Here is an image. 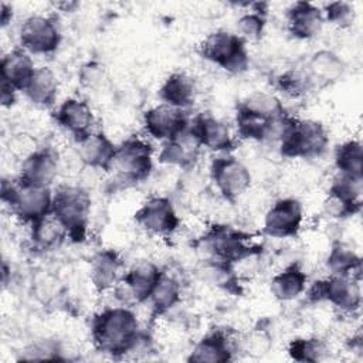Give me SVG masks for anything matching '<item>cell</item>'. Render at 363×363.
<instances>
[{
    "mask_svg": "<svg viewBox=\"0 0 363 363\" xmlns=\"http://www.w3.org/2000/svg\"><path fill=\"white\" fill-rule=\"evenodd\" d=\"M91 337L98 352L122 357L136 352L146 335L140 330L136 313L130 306H109L96 313L91 322Z\"/></svg>",
    "mask_w": 363,
    "mask_h": 363,
    "instance_id": "obj_1",
    "label": "cell"
},
{
    "mask_svg": "<svg viewBox=\"0 0 363 363\" xmlns=\"http://www.w3.org/2000/svg\"><path fill=\"white\" fill-rule=\"evenodd\" d=\"M278 150L286 159H316L329 146V133L323 123L315 119L289 116L279 138Z\"/></svg>",
    "mask_w": 363,
    "mask_h": 363,
    "instance_id": "obj_2",
    "label": "cell"
},
{
    "mask_svg": "<svg viewBox=\"0 0 363 363\" xmlns=\"http://www.w3.org/2000/svg\"><path fill=\"white\" fill-rule=\"evenodd\" d=\"M91 204V196L82 186L60 184L54 190L51 213L62 223L74 242H82L88 235Z\"/></svg>",
    "mask_w": 363,
    "mask_h": 363,
    "instance_id": "obj_3",
    "label": "cell"
},
{
    "mask_svg": "<svg viewBox=\"0 0 363 363\" xmlns=\"http://www.w3.org/2000/svg\"><path fill=\"white\" fill-rule=\"evenodd\" d=\"M54 191L51 187L31 186L16 179H1V201L24 224L31 225L51 213Z\"/></svg>",
    "mask_w": 363,
    "mask_h": 363,
    "instance_id": "obj_4",
    "label": "cell"
},
{
    "mask_svg": "<svg viewBox=\"0 0 363 363\" xmlns=\"http://www.w3.org/2000/svg\"><path fill=\"white\" fill-rule=\"evenodd\" d=\"M153 170V149L140 136H129L116 145V150L108 172L125 183L136 184L145 182Z\"/></svg>",
    "mask_w": 363,
    "mask_h": 363,
    "instance_id": "obj_5",
    "label": "cell"
},
{
    "mask_svg": "<svg viewBox=\"0 0 363 363\" xmlns=\"http://www.w3.org/2000/svg\"><path fill=\"white\" fill-rule=\"evenodd\" d=\"M200 55L230 74H241L250 65L247 43L227 30L210 33L199 47Z\"/></svg>",
    "mask_w": 363,
    "mask_h": 363,
    "instance_id": "obj_6",
    "label": "cell"
},
{
    "mask_svg": "<svg viewBox=\"0 0 363 363\" xmlns=\"http://www.w3.org/2000/svg\"><path fill=\"white\" fill-rule=\"evenodd\" d=\"M203 245L214 261L230 265L248 255L261 252L259 245L252 242L250 234L227 224L211 225L203 237Z\"/></svg>",
    "mask_w": 363,
    "mask_h": 363,
    "instance_id": "obj_7",
    "label": "cell"
},
{
    "mask_svg": "<svg viewBox=\"0 0 363 363\" xmlns=\"http://www.w3.org/2000/svg\"><path fill=\"white\" fill-rule=\"evenodd\" d=\"M305 292L311 303L328 302L345 313H353L362 305L360 279L353 277L329 275L315 281Z\"/></svg>",
    "mask_w": 363,
    "mask_h": 363,
    "instance_id": "obj_8",
    "label": "cell"
},
{
    "mask_svg": "<svg viewBox=\"0 0 363 363\" xmlns=\"http://www.w3.org/2000/svg\"><path fill=\"white\" fill-rule=\"evenodd\" d=\"M210 177L220 196L231 203L241 199L252 183L248 166L231 153H220L213 159Z\"/></svg>",
    "mask_w": 363,
    "mask_h": 363,
    "instance_id": "obj_9",
    "label": "cell"
},
{
    "mask_svg": "<svg viewBox=\"0 0 363 363\" xmlns=\"http://www.w3.org/2000/svg\"><path fill=\"white\" fill-rule=\"evenodd\" d=\"M162 272L163 269H160L152 261H138L123 272L122 278L112 291L115 292L121 305L132 306L147 302Z\"/></svg>",
    "mask_w": 363,
    "mask_h": 363,
    "instance_id": "obj_10",
    "label": "cell"
},
{
    "mask_svg": "<svg viewBox=\"0 0 363 363\" xmlns=\"http://www.w3.org/2000/svg\"><path fill=\"white\" fill-rule=\"evenodd\" d=\"M20 47L30 54L48 55L58 50L62 34L51 16L33 14L24 18L18 30Z\"/></svg>",
    "mask_w": 363,
    "mask_h": 363,
    "instance_id": "obj_11",
    "label": "cell"
},
{
    "mask_svg": "<svg viewBox=\"0 0 363 363\" xmlns=\"http://www.w3.org/2000/svg\"><path fill=\"white\" fill-rule=\"evenodd\" d=\"M136 225L150 235L169 237L180 227V217L166 196L149 197L135 213Z\"/></svg>",
    "mask_w": 363,
    "mask_h": 363,
    "instance_id": "obj_12",
    "label": "cell"
},
{
    "mask_svg": "<svg viewBox=\"0 0 363 363\" xmlns=\"http://www.w3.org/2000/svg\"><path fill=\"white\" fill-rule=\"evenodd\" d=\"M303 223V206L299 199L288 196L275 200L264 214L262 231L272 238L296 237Z\"/></svg>",
    "mask_w": 363,
    "mask_h": 363,
    "instance_id": "obj_13",
    "label": "cell"
},
{
    "mask_svg": "<svg viewBox=\"0 0 363 363\" xmlns=\"http://www.w3.org/2000/svg\"><path fill=\"white\" fill-rule=\"evenodd\" d=\"M190 116L186 109L160 102L143 113V128L149 136L159 142H166L187 129Z\"/></svg>",
    "mask_w": 363,
    "mask_h": 363,
    "instance_id": "obj_14",
    "label": "cell"
},
{
    "mask_svg": "<svg viewBox=\"0 0 363 363\" xmlns=\"http://www.w3.org/2000/svg\"><path fill=\"white\" fill-rule=\"evenodd\" d=\"M190 129L203 149H208L220 155L231 153L235 147V140L230 126L211 113L201 112L190 118Z\"/></svg>",
    "mask_w": 363,
    "mask_h": 363,
    "instance_id": "obj_15",
    "label": "cell"
},
{
    "mask_svg": "<svg viewBox=\"0 0 363 363\" xmlns=\"http://www.w3.org/2000/svg\"><path fill=\"white\" fill-rule=\"evenodd\" d=\"M60 173V155L52 146H41L27 156L20 166L17 179L40 187H51Z\"/></svg>",
    "mask_w": 363,
    "mask_h": 363,
    "instance_id": "obj_16",
    "label": "cell"
},
{
    "mask_svg": "<svg viewBox=\"0 0 363 363\" xmlns=\"http://www.w3.org/2000/svg\"><path fill=\"white\" fill-rule=\"evenodd\" d=\"M77 159L86 167L108 172L116 150V145L102 130H92L88 135L75 139Z\"/></svg>",
    "mask_w": 363,
    "mask_h": 363,
    "instance_id": "obj_17",
    "label": "cell"
},
{
    "mask_svg": "<svg viewBox=\"0 0 363 363\" xmlns=\"http://www.w3.org/2000/svg\"><path fill=\"white\" fill-rule=\"evenodd\" d=\"M201 145L190 129V123L187 129L174 136L170 140L162 143V149L157 155V160L163 164L179 167L183 170H190L196 166Z\"/></svg>",
    "mask_w": 363,
    "mask_h": 363,
    "instance_id": "obj_18",
    "label": "cell"
},
{
    "mask_svg": "<svg viewBox=\"0 0 363 363\" xmlns=\"http://www.w3.org/2000/svg\"><path fill=\"white\" fill-rule=\"evenodd\" d=\"M55 122L68 132L72 139H79L94 130L95 115L88 102L79 98H67L62 101L55 113Z\"/></svg>",
    "mask_w": 363,
    "mask_h": 363,
    "instance_id": "obj_19",
    "label": "cell"
},
{
    "mask_svg": "<svg viewBox=\"0 0 363 363\" xmlns=\"http://www.w3.org/2000/svg\"><path fill=\"white\" fill-rule=\"evenodd\" d=\"M286 30L298 40H311L316 37L323 24V13L316 4L309 1H295L285 11Z\"/></svg>",
    "mask_w": 363,
    "mask_h": 363,
    "instance_id": "obj_20",
    "label": "cell"
},
{
    "mask_svg": "<svg viewBox=\"0 0 363 363\" xmlns=\"http://www.w3.org/2000/svg\"><path fill=\"white\" fill-rule=\"evenodd\" d=\"M303 69L313 86H326L337 82L345 75L346 64L335 51L320 48L309 55Z\"/></svg>",
    "mask_w": 363,
    "mask_h": 363,
    "instance_id": "obj_21",
    "label": "cell"
},
{
    "mask_svg": "<svg viewBox=\"0 0 363 363\" xmlns=\"http://www.w3.org/2000/svg\"><path fill=\"white\" fill-rule=\"evenodd\" d=\"M123 272V261L121 255L111 248L98 251L89 264V278L98 292L113 289Z\"/></svg>",
    "mask_w": 363,
    "mask_h": 363,
    "instance_id": "obj_22",
    "label": "cell"
},
{
    "mask_svg": "<svg viewBox=\"0 0 363 363\" xmlns=\"http://www.w3.org/2000/svg\"><path fill=\"white\" fill-rule=\"evenodd\" d=\"M234 343L228 333L216 329L204 335L187 356L189 362L196 363H224L233 360Z\"/></svg>",
    "mask_w": 363,
    "mask_h": 363,
    "instance_id": "obj_23",
    "label": "cell"
},
{
    "mask_svg": "<svg viewBox=\"0 0 363 363\" xmlns=\"http://www.w3.org/2000/svg\"><path fill=\"white\" fill-rule=\"evenodd\" d=\"M35 68L37 67L34 65L30 52H27L21 47L13 48L1 57L0 78L1 81H6L11 86H14L17 91L23 92L26 85L31 79Z\"/></svg>",
    "mask_w": 363,
    "mask_h": 363,
    "instance_id": "obj_24",
    "label": "cell"
},
{
    "mask_svg": "<svg viewBox=\"0 0 363 363\" xmlns=\"http://www.w3.org/2000/svg\"><path fill=\"white\" fill-rule=\"evenodd\" d=\"M197 94L196 81L183 71L172 72L159 88V99L172 106L186 109L194 104Z\"/></svg>",
    "mask_w": 363,
    "mask_h": 363,
    "instance_id": "obj_25",
    "label": "cell"
},
{
    "mask_svg": "<svg viewBox=\"0 0 363 363\" xmlns=\"http://www.w3.org/2000/svg\"><path fill=\"white\" fill-rule=\"evenodd\" d=\"M308 288V275L298 262H292L277 272L269 282V291L277 301L289 302Z\"/></svg>",
    "mask_w": 363,
    "mask_h": 363,
    "instance_id": "obj_26",
    "label": "cell"
},
{
    "mask_svg": "<svg viewBox=\"0 0 363 363\" xmlns=\"http://www.w3.org/2000/svg\"><path fill=\"white\" fill-rule=\"evenodd\" d=\"M58 78L50 67H37L24 88V95L37 106H52L58 96Z\"/></svg>",
    "mask_w": 363,
    "mask_h": 363,
    "instance_id": "obj_27",
    "label": "cell"
},
{
    "mask_svg": "<svg viewBox=\"0 0 363 363\" xmlns=\"http://www.w3.org/2000/svg\"><path fill=\"white\" fill-rule=\"evenodd\" d=\"M30 227V240L34 248L50 251L61 247L68 238V233L62 223L52 214H47Z\"/></svg>",
    "mask_w": 363,
    "mask_h": 363,
    "instance_id": "obj_28",
    "label": "cell"
},
{
    "mask_svg": "<svg viewBox=\"0 0 363 363\" xmlns=\"http://www.w3.org/2000/svg\"><path fill=\"white\" fill-rule=\"evenodd\" d=\"M182 299V284L180 281L166 271L162 272L157 284L155 285L147 303L150 305L152 315L159 318L174 308Z\"/></svg>",
    "mask_w": 363,
    "mask_h": 363,
    "instance_id": "obj_29",
    "label": "cell"
},
{
    "mask_svg": "<svg viewBox=\"0 0 363 363\" xmlns=\"http://www.w3.org/2000/svg\"><path fill=\"white\" fill-rule=\"evenodd\" d=\"M325 262L329 275L353 277L360 279L362 258L350 245L342 241H336L332 244Z\"/></svg>",
    "mask_w": 363,
    "mask_h": 363,
    "instance_id": "obj_30",
    "label": "cell"
},
{
    "mask_svg": "<svg viewBox=\"0 0 363 363\" xmlns=\"http://www.w3.org/2000/svg\"><path fill=\"white\" fill-rule=\"evenodd\" d=\"M238 106L272 121L285 118L288 115L282 101L275 94L264 91H257L247 95L238 102Z\"/></svg>",
    "mask_w": 363,
    "mask_h": 363,
    "instance_id": "obj_31",
    "label": "cell"
},
{
    "mask_svg": "<svg viewBox=\"0 0 363 363\" xmlns=\"http://www.w3.org/2000/svg\"><path fill=\"white\" fill-rule=\"evenodd\" d=\"M333 162L337 173L363 177V147L360 140L350 139L335 149Z\"/></svg>",
    "mask_w": 363,
    "mask_h": 363,
    "instance_id": "obj_32",
    "label": "cell"
},
{
    "mask_svg": "<svg viewBox=\"0 0 363 363\" xmlns=\"http://www.w3.org/2000/svg\"><path fill=\"white\" fill-rule=\"evenodd\" d=\"M362 191H363V177L349 176L337 173L333 176L328 194L340 199L342 201L362 207Z\"/></svg>",
    "mask_w": 363,
    "mask_h": 363,
    "instance_id": "obj_33",
    "label": "cell"
},
{
    "mask_svg": "<svg viewBox=\"0 0 363 363\" xmlns=\"http://www.w3.org/2000/svg\"><path fill=\"white\" fill-rule=\"evenodd\" d=\"M262 6L265 4L254 3V9L242 13L237 21V34L245 43L258 41L264 34L267 24V10H264Z\"/></svg>",
    "mask_w": 363,
    "mask_h": 363,
    "instance_id": "obj_34",
    "label": "cell"
},
{
    "mask_svg": "<svg viewBox=\"0 0 363 363\" xmlns=\"http://www.w3.org/2000/svg\"><path fill=\"white\" fill-rule=\"evenodd\" d=\"M288 354L296 362H320L328 354V346L319 337H296L289 343Z\"/></svg>",
    "mask_w": 363,
    "mask_h": 363,
    "instance_id": "obj_35",
    "label": "cell"
},
{
    "mask_svg": "<svg viewBox=\"0 0 363 363\" xmlns=\"http://www.w3.org/2000/svg\"><path fill=\"white\" fill-rule=\"evenodd\" d=\"M313 86L305 69L291 68L281 72L277 77V88L291 98H298L305 95Z\"/></svg>",
    "mask_w": 363,
    "mask_h": 363,
    "instance_id": "obj_36",
    "label": "cell"
},
{
    "mask_svg": "<svg viewBox=\"0 0 363 363\" xmlns=\"http://www.w3.org/2000/svg\"><path fill=\"white\" fill-rule=\"evenodd\" d=\"M323 18L325 21L340 27V28H346L350 27L356 18V10L354 6L349 1H330L328 4H325L323 10Z\"/></svg>",
    "mask_w": 363,
    "mask_h": 363,
    "instance_id": "obj_37",
    "label": "cell"
},
{
    "mask_svg": "<svg viewBox=\"0 0 363 363\" xmlns=\"http://www.w3.org/2000/svg\"><path fill=\"white\" fill-rule=\"evenodd\" d=\"M271 336L265 329L257 328L250 330L248 333H245L241 337L240 342V349L242 352H245L248 356H254V357H259L264 356L265 353H268L269 347H271Z\"/></svg>",
    "mask_w": 363,
    "mask_h": 363,
    "instance_id": "obj_38",
    "label": "cell"
},
{
    "mask_svg": "<svg viewBox=\"0 0 363 363\" xmlns=\"http://www.w3.org/2000/svg\"><path fill=\"white\" fill-rule=\"evenodd\" d=\"M61 350L57 343L52 340H41L27 346L23 352L20 359L23 360H60Z\"/></svg>",
    "mask_w": 363,
    "mask_h": 363,
    "instance_id": "obj_39",
    "label": "cell"
},
{
    "mask_svg": "<svg viewBox=\"0 0 363 363\" xmlns=\"http://www.w3.org/2000/svg\"><path fill=\"white\" fill-rule=\"evenodd\" d=\"M17 89L14 86H11L10 84H7L6 81H1V85H0V102L4 108H9V106H13L14 102H16V98H17Z\"/></svg>",
    "mask_w": 363,
    "mask_h": 363,
    "instance_id": "obj_40",
    "label": "cell"
},
{
    "mask_svg": "<svg viewBox=\"0 0 363 363\" xmlns=\"http://www.w3.org/2000/svg\"><path fill=\"white\" fill-rule=\"evenodd\" d=\"M11 18H13V7L7 3H1V7H0V24L1 27H7L10 23H11Z\"/></svg>",
    "mask_w": 363,
    "mask_h": 363,
    "instance_id": "obj_41",
    "label": "cell"
}]
</instances>
